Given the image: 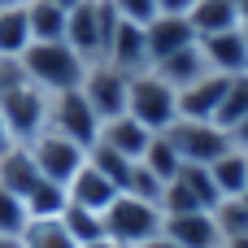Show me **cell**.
I'll list each match as a JSON object with an SVG mask.
<instances>
[{
  "label": "cell",
  "instance_id": "cell-1",
  "mask_svg": "<svg viewBox=\"0 0 248 248\" xmlns=\"http://www.w3.org/2000/svg\"><path fill=\"white\" fill-rule=\"evenodd\" d=\"M22 65H26V78H31L35 87H44L48 96H52V92L78 87V83H83V70H87V61H83L65 39L31 44V48L22 52Z\"/></svg>",
  "mask_w": 248,
  "mask_h": 248
},
{
  "label": "cell",
  "instance_id": "cell-2",
  "mask_svg": "<svg viewBox=\"0 0 248 248\" xmlns=\"http://www.w3.org/2000/svg\"><path fill=\"white\" fill-rule=\"evenodd\" d=\"M161 205L157 201H144V196H131V192H118L105 209V235L122 248H135L153 235H161Z\"/></svg>",
  "mask_w": 248,
  "mask_h": 248
},
{
  "label": "cell",
  "instance_id": "cell-3",
  "mask_svg": "<svg viewBox=\"0 0 248 248\" xmlns=\"http://www.w3.org/2000/svg\"><path fill=\"white\" fill-rule=\"evenodd\" d=\"M126 113L135 122H144L153 135H161L179 118V92L157 70H140V74H131V87H126Z\"/></svg>",
  "mask_w": 248,
  "mask_h": 248
},
{
  "label": "cell",
  "instance_id": "cell-4",
  "mask_svg": "<svg viewBox=\"0 0 248 248\" xmlns=\"http://www.w3.org/2000/svg\"><path fill=\"white\" fill-rule=\"evenodd\" d=\"M161 135L174 144L183 166H209V161H218L231 148V135L218 122H205V118H174Z\"/></svg>",
  "mask_w": 248,
  "mask_h": 248
},
{
  "label": "cell",
  "instance_id": "cell-5",
  "mask_svg": "<svg viewBox=\"0 0 248 248\" xmlns=\"http://www.w3.org/2000/svg\"><path fill=\"white\" fill-rule=\"evenodd\" d=\"M0 118L13 135V144H31L48 126V92L35 87V83L13 87L9 96H0Z\"/></svg>",
  "mask_w": 248,
  "mask_h": 248
},
{
  "label": "cell",
  "instance_id": "cell-6",
  "mask_svg": "<svg viewBox=\"0 0 248 248\" xmlns=\"http://www.w3.org/2000/svg\"><path fill=\"white\" fill-rule=\"evenodd\" d=\"M48 131H61V135H70L74 144L92 148L96 135H100V118H96V109L87 105V96H83L78 87H70V92H52V96H48Z\"/></svg>",
  "mask_w": 248,
  "mask_h": 248
},
{
  "label": "cell",
  "instance_id": "cell-7",
  "mask_svg": "<svg viewBox=\"0 0 248 248\" xmlns=\"http://www.w3.org/2000/svg\"><path fill=\"white\" fill-rule=\"evenodd\" d=\"M126 87H131V74L113 70L109 61H92V65L83 70V83H78V92L87 96V105L96 109L100 122L126 113Z\"/></svg>",
  "mask_w": 248,
  "mask_h": 248
},
{
  "label": "cell",
  "instance_id": "cell-8",
  "mask_svg": "<svg viewBox=\"0 0 248 248\" xmlns=\"http://www.w3.org/2000/svg\"><path fill=\"white\" fill-rule=\"evenodd\" d=\"M31 157H35V166H39V174L44 179H52V183H70V174L87 161V148L83 144H74L70 135H61V131H39L31 144Z\"/></svg>",
  "mask_w": 248,
  "mask_h": 248
},
{
  "label": "cell",
  "instance_id": "cell-9",
  "mask_svg": "<svg viewBox=\"0 0 248 248\" xmlns=\"http://www.w3.org/2000/svg\"><path fill=\"white\" fill-rule=\"evenodd\" d=\"M65 44L87 65L100 61V0H83L65 13Z\"/></svg>",
  "mask_w": 248,
  "mask_h": 248
},
{
  "label": "cell",
  "instance_id": "cell-10",
  "mask_svg": "<svg viewBox=\"0 0 248 248\" xmlns=\"http://www.w3.org/2000/svg\"><path fill=\"white\" fill-rule=\"evenodd\" d=\"M161 235L174 240L179 248H218L222 235L214 227V214L209 209H192V214H170L161 222Z\"/></svg>",
  "mask_w": 248,
  "mask_h": 248
},
{
  "label": "cell",
  "instance_id": "cell-11",
  "mask_svg": "<svg viewBox=\"0 0 248 248\" xmlns=\"http://www.w3.org/2000/svg\"><path fill=\"white\" fill-rule=\"evenodd\" d=\"M201 48H205V61L214 74H248V44L244 31H218V35H201Z\"/></svg>",
  "mask_w": 248,
  "mask_h": 248
},
{
  "label": "cell",
  "instance_id": "cell-12",
  "mask_svg": "<svg viewBox=\"0 0 248 248\" xmlns=\"http://www.w3.org/2000/svg\"><path fill=\"white\" fill-rule=\"evenodd\" d=\"M100 61H109V65H113V70H122V74L153 70V61H148V44H144V26L122 22V26H118V35L109 39V48H105V57H100Z\"/></svg>",
  "mask_w": 248,
  "mask_h": 248
},
{
  "label": "cell",
  "instance_id": "cell-13",
  "mask_svg": "<svg viewBox=\"0 0 248 248\" xmlns=\"http://www.w3.org/2000/svg\"><path fill=\"white\" fill-rule=\"evenodd\" d=\"M65 196H70V205H83V209L105 214V209H109V201L118 196V183H113V179H105V174H100L92 161H83V166L70 174Z\"/></svg>",
  "mask_w": 248,
  "mask_h": 248
},
{
  "label": "cell",
  "instance_id": "cell-14",
  "mask_svg": "<svg viewBox=\"0 0 248 248\" xmlns=\"http://www.w3.org/2000/svg\"><path fill=\"white\" fill-rule=\"evenodd\" d=\"M192 39H196L192 22H187V17H174V13H157V17L144 26V44H148V61H153V65H157L161 57L179 52L183 44H192Z\"/></svg>",
  "mask_w": 248,
  "mask_h": 248
},
{
  "label": "cell",
  "instance_id": "cell-15",
  "mask_svg": "<svg viewBox=\"0 0 248 248\" xmlns=\"http://www.w3.org/2000/svg\"><path fill=\"white\" fill-rule=\"evenodd\" d=\"M148 140H153V131H148L144 122H135L131 113L105 118V122H100V135H96V144H105V148H113V153L131 157V161H140V157H144Z\"/></svg>",
  "mask_w": 248,
  "mask_h": 248
},
{
  "label": "cell",
  "instance_id": "cell-16",
  "mask_svg": "<svg viewBox=\"0 0 248 248\" xmlns=\"http://www.w3.org/2000/svg\"><path fill=\"white\" fill-rule=\"evenodd\" d=\"M174 92H183L187 83H196V78H205V74H214L209 70V61H205V48H201V39H192V44H183L179 52H170V57H161L157 65H153Z\"/></svg>",
  "mask_w": 248,
  "mask_h": 248
},
{
  "label": "cell",
  "instance_id": "cell-17",
  "mask_svg": "<svg viewBox=\"0 0 248 248\" xmlns=\"http://www.w3.org/2000/svg\"><path fill=\"white\" fill-rule=\"evenodd\" d=\"M222 92H227V74H205V78L187 83L179 92V118H205V122H214V113L222 105Z\"/></svg>",
  "mask_w": 248,
  "mask_h": 248
},
{
  "label": "cell",
  "instance_id": "cell-18",
  "mask_svg": "<svg viewBox=\"0 0 248 248\" xmlns=\"http://www.w3.org/2000/svg\"><path fill=\"white\" fill-rule=\"evenodd\" d=\"M196 39L201 35H218V31H235L240 26V0H196L187 13Z\"/></svg>",
  "mask_w": 248,
  "mask_h": 248
},
{
  "label": "cell",
  "instance_id": "cell-19",
  "mask_svg": "<svg viewBox=\"0 0 248 248\" xmlns=\"http://www.w3.org/2000/svg\"><path fill=\"white\" fill-rule=\"evenodd\" d=\"M35 179H39V166H35L31 148H26V144H9V148L0 153V187L26 196Z\"/></svg>",
  "mask_w": 248,
  "mask_h": 248
},
{
  "label": "cell",
  "instance_id": "cell-20",
  "mask_svg": "<svg viewBox=\"0 0 248 248\" xmlns=\"http://www.w3.org/2000/svg\"><path fill=\"white\" fill-rule=\"evenodd\" d=\"M65 13L57 0H26V22H31V44H52L65 39Z\"/></svg>",
  "mask_w": 248,
  "mask_h": 248
},
{
  "label": "cell",
  "instance_id": "cell-21",
  "mask_svg": "<svg viewBox=\"0 0 248 248\" xmlns=\"http://www.w3.org/2000/svg\"><path fill=\"white\" fill-rule=\"evenodd\" d=\"M209 174H214L218 196H244V187H248V153L244 148H227L218 161H209Z\"/></svg>",
  "mask_w": 248,
  "mask_h": 248
},
{
  "label": "cell",
  "instance_id": "cell-22",
  "mask_svg": "<svg viewBox=\"0 0 248 248\" xmlns=\"http://www.w3.org/2000/svg\"><path fill=\"white\" fill-rule=\"evenodd\" d=\"M22 205H26V218H61V209L70 205V196H65V183H52V179H35L31 183V192L22 196Z\"/></svg>",
  "mask_w": 248,
  "mask_h": 248
},
{
  "label": "cell",
  "instance_id": "cell-23",
  "mask_svg": "<svg viewBox=\"0 0 248 248\" xmlns=\"http://www.w3.org/2000/svg\"><path fill=\"white\" fill-rule=\"evenodd\" d=\"M31 48V22H26V4L0 9V57H22Z\"/></svg>",
  "mask_w": 248,
  "mask_h": 248
},
{
  "label": "cell",
  "instance_id": "cell-24",
  "mask_svg": "<svg viewBox=\"0 0 248 248\" xmlns=\"http://www.w3.org/2000/svg\"><path fill=\"white\" fill-rule=\"evenodd\" d=\"M22 248H78L70 240L61 218H26L22 227Z\"/></svg>",
  "mask_w": 248,
  "mask_h": 248
},
{
  "label": "cell",
  "instance_id": "cell-25",
  "mask_svg": "<svg viewBox=\"0 0 248 248\" xmlns=\"http://www.w3.org/2000/svg\"><path fill=\"white\" fill-rule=\"evenodd\" d=\"M209 214H214V227H218L222 244H227V240L248 235V196H222Z\"/></svg>",
  "mask_w": 248,
  "mask_h": 248
},
{
  "label": "cell",
  "instance_id": "cell-26",
  "mask_svg": "<svg viewBox=\"0 0 248 248\" xmlns=\"http://www.w3.org/2000/svg\"><path fill=\"white\" fill-rule=\"evenodd\" d=\"M61 222H65V231H70L74 244H92V240L105 235V214L83 209V205H65V209H61Z\"/></svg>",
  "mask_w": 248,
  "mask_h": 248
},
{
  "label": "cell",
  "instance_id": "cell-27",
  "mask_svg": "<svg viewBox=\"0 0 248 248\" xmlns=\"http://www.w3.org/2000/svg\"><path fill=\"white\" fill-rule=\"evenodd\" d=\"M244 113H248V74H231V78H227V92H222V105H218V113H214V122L227 131V126H235Z\"/></svg>",
  "mask_w": 248,
  "mask_h": 248
},
{
  "label": "cell",
  "instance_id": "cell-28",
  "mask_svg": "<svg viewBox=\"0 0 248 248\" xmlns=\"http://www.w3.org/2000/svg\"><path fill=\"white\" fill-rule=\"evenodd\" d=\"M140 161H144V170H153L161 183H170V179L179 174V166H183V161H179V153H174V144H170L166 135H153Z\"/></svg>",
  "mask_w": 248,
  "mask_h": 248
},
{
  "label": "cell",
  "instance_id": "cell-29",
  "mask_svg": "<svg viewBox=\"0 0 248 248\" xmlns=\"http://www.w3.org/2000/svg\"><path fill=\"white\" fill-rule=\"evenodd\" d=\"M179 179L196 192V201L205 205V209H214L222 196H218V187H214V174H209V166H179Z\"/></svg>",
  "mask_w": 248,
  "mask_h": 248
},
{
  "label": "cell",
  "instance_id": "cell-30",
  "mask_svg": "<svg viewBox=\"0 0 248 248\" xmlns=\"http://www.w3.org/2000/svg\"><path fill=\"white\" fill-rule=\"evenodd\" d=\"M22 227H26V205H22V196L9 192V187H0V235H22Z\"/></svg>",
  "mask_w": 248,
  "mask_h": 248
},
{
  "label": "cell",
  "instance_id": "cell-31",
  "mask_svg": "<svg viewBox=\"0 0 248 248\" xmlns=\"http://www.w3.org/2000/svg\"><path fill=\"white\" fill-rule=\"evenodd\" d=\"M109 4L118 9L122 22H135V26H148L157 17V0H109Z\"/></svg>",
  "mask_w": 248,
  "mask_h": 248
},
{
  "label": "cell",
  "instance_id": "cell-32",
  "mask_svg": "<svg viewBox=\"0 0 248 248\" xmlns=\"http://www.w3.org/2000/svg\"><path fill=\"white\" fill-rule=\"evenodd\" d=\"M22 83H31V78H26L22 57H0V96H9V92H13V87H22Z\"/></svg>",
  "mask_w": 248,
  "mask_h": 248
},
{
  "label": "cell",
  "instance_id": "cell-33",
  "mask_svg": "<svg viewBox=\"0 0 248 248\" xmlns=\"http://www.w3.org/2000/svg\"><path fill=\"white\" fill-rule=\"evenodd\" d=\"M227 135H231V148H244L248 153V113L235 122V126H227Z\"/></svg>",
  "mask_w": 248,
  "mask_h": 248
},
{
  "label": "cell",
  "instance_id": "cell-34",
  "mask_svg": "<svg viewBox=\"0 0 248 248\" xmlns=\"http://www.w3.org/2000/svg\"><path fill=\"white\" fill-rule=\"evenodd\" d=\"M196 0H157V13H174V17H187Z\"/></svg>",
  "mask_w": 248,
  "mask_h": 248
},
{
  "label": "cell",
  "instance_id": "cell-35",
  "mask_svg": "<svg viewBox=\"0 0 248 248\" xmlns=\"http://www.w3.org/2000/svg\"><path fill=\"white\" fill-rule=\"evenodd\" d=\"M135 248H179V244L166 240V235H153V240H144V244H135Z\"/></svg>",
  "mask_w": 248,
  "mask_h": 248
},
{
  "label": "cell",
  "instance_id": "cell-36",
  "mask_svg": "<svg viewBox=\"0 0 248 248\" xmlns=\"http://www.w3.org/2000/svg\"><path fill=\"white\" fill-rule=\"evenodd\" d=\"M78 248H122V244H113L109 235H100V240H92V244H78Z\"/></svg>",
  "mask_w": 248,
  "mask_h": 248
},
{
  "label": "cell",
  "instance_id": "cell-37",
  "mask_svg": "<svg viewBox=\"0 0 248 248\" xmlns=\"http://www.w3.org/2000/svg\"><path fill=\"white\" fill-rule=\"evenodd\" d=\"M9 144H13V135H9V126H4V118H0V153H4Z\"/></svg>",
  "mask_w": 248,
  "mask_h": 248
},
{
  "label": "cell",
  "instance_id": "cell-38",
  "mask_svg": "<svg viewBox=\"0 0 248 248\" xmlns=\"http://www.w3.org/2000/svg\"><path fill=\"white\" fill-rule=\"evenodd\" d=\"M0 248H22V235H0Z\"/></svg>",
  "mask_w": 248,
  "mask_h": 248
},
{
  "label": "cell",
  "instance_id": "cell-39",
  "mask_svg": "<svg viewBox=\"0 0 248 248\" xmlns=\"http://www.w3.org/2000/svg\"><path fill=\"white\" fill-rule=\"evenodd\" d=\"M248 22V0H240V26Z\"/></svg>",
  "mask_w": 248,
  "mask_h": 248
},
{
  "label": "cell",
  "instance_id": "cell-40",
  "mask_svg": "<svg viewBox=\"0 0 248 248\" xmlns=\"http://www.w3.org/2000/svg\"><path fill=\"white\" fill-rule=\"evenodd\" d=\"M13 4H26V0H0V9H13Z\"/></svg>",
  "mask_w": 248,
  "mask_h": 248
},
{
  "label": "cell",
  "instance_id": "cell-41",
  "mask_svg": "<svg viewBox=\"0 0 248 248\" xmlns=\"http://www.w3.org/2000/svg\"><path fill=\"white\" fill-rule=\"evenodd\" d=\"M240 31H244V44H248V22H244V26H240Z\"/></svg>",
  "mask_w": 248,
  "mask_h": 248
},
{
  "label": "cell",
  "instance_id": "cell-42",
  "mask_svg": "<svg viewBox=\"0 0 248 248\" xmlns=\"http://www.w3.org/2000/svg\"><path fill=\"white\" fill-rule=\"evenodd\" d=\"M244 196H248V187H244Z\"/></svg>",
  "mask_w": 248,
  "mask_h": 248
},
{
  "label": "cell",
  "instance_id": "cell-43",
  "mask_svg": "<svg viewBox=\"0 0 248 248\" xmlns=\"http://www.w3.org/2000/svg\"><path fill=\"white\" fill-rule=\"evenodd\" d=\"M218 248H222V244H218Z\"/></svg>",
  "mask_w": 248,
  "mask_h": 248
}]
</instances>
